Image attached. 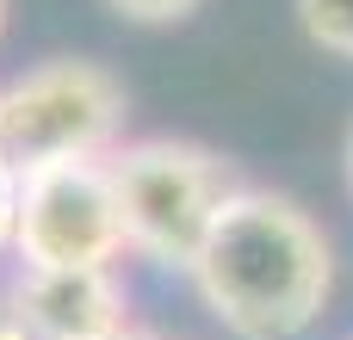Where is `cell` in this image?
I'll return each mask as SVG.
<instances>
[{"label":"cell","instance_id":"cell-6","mask_svg":"<svg viewBox=\"0 0 353 340\" xmlns=\"http://www.w3.org/2000/svg\"><path fill=\"white\" fill-rule=\"evenodd\" d=\"M298 25L323 56L353 62V0H298Z\"/></svg>","mask_w":353,"mask_h":340},{"label":"cell","instance_id":"cell-2","mask_svg":"<svg viewBox=\"0 0 353 340\" xmlns=\"http://www.w3.org/2000/svg\"><path fill=\"white\" fill-rule=\"evenodd\" d=\"M105 167L118 186L130 254L192 273L223 198L236 192V173L223 167V155L186 136H137V142H118Z\"/></svg>","mask_w":353,"mask_h":340},{"label":"cell","instance_id":"cell-5","mask_svg":"<svg viewBox=\"0 0 353 340\" xmlns=\"http://www.w3.org/2000/svg\"><path fill=\"white\" fill-rule=\"evenodd\" d=\"M31 340H112L130 328V297L118 273H25L6 310Z\"/></svg>","mask_w":353,"mask_h":340},{"label":"cell","instance_id":"cell-11","mask_svg":"<svg viewBox=\"0 0 353 340\" xmlns=\"http://www.w3.org/2000/svg\"><path fill=\"white\" fill-rule=\"evenodd\" d=\"M0 31H6V0H0Z\"/></svg>","mask_w":353,"mask_h":340},{"label":"cell","instance_id":"cell-1","mask_svg":"<svg viewBox=\"0 0 353 340\" xmlns=\"http://www.w3.org/2000/svg\"><path fill=\"white\" fill-rule=\"evenodd\" d=\"M186 279L236 340H298L335 297V248L298 198L236 186Z\"/></svg>","mask_w":353,"mask_h":340},{"label":"cell","instance_id":"cell-9","mask_svg":"<svg viewBox=\"0 0 353 340\" xmlns=\"http://www.w3.org/2000/svg\"><path fill=\"white\" fill-rule=\"evenodd\" d=\"M112 340H168V334H143V328H124V334H112Z\"/></svg>","mask_w":353,"mask_h":340},{"label":"cell","instance_id":"cell-4","mask_svg":"<svg viewBox=\"0 0 353 340\" xmlns=\"http://www.w3.org/2000/svg\"><path fill=\"white\" fill-rule=\"evenodd\" d=\"M12 254L25 273H112L130 254L118 186L105 161H56L19 173Z\"/></svg>","mask_w":353,"mask_h":340},{"label":"cell","instance_id":"cell-10","mask_svg":"<svg viewBox=\"0 0 353 340\" xmlns=\"http://www.w3.org/2000/svg\"><path fill=\"white\" fill-rule=\"evenodd\" d=\"M347 186H353V124H347Z\"/></svg>","mask_w":353,"mask_h":340},{"label":"cell","instance_id":"cell-8","mask_svg":"<svg viewBox=\"0 0 353 340\" xmlns=\"http://www.w3.org/2000/svg\"><path fill=\"white\" fill-rule=\"evenodd\" d=\"M12 211H19V167L0 155V254H12Z\"/></svg>","mask_w":353,"mask_h":340},{"label":"cell","instance_id":"cell-7","mask_svg":"<svg viewBox=\"0 0 353 340\" xmlns=\"http://www.w3.org/2000/svg\"><path fill=\"white\" fill-rule=\"evenodd\" d=\"M118 19H130V25H180V19H192L205 0H105Z\"/></svg>","mask_w":353,"mask_h":340},{"label":"cell","instance_id":"cell-3","mask_svg":"<svg viewBox=\"0 0 353 340\" xmlns=\"http://www.w3.org/2000/svg\"><path fill=\"white\" fill-rule=\"evenodd\" d=\"M124 81L87 56H50L0 81V155L31 173L56 161H105L124 142Z\"/></svg>","mask_w":353,"mask_h":340}]
</instances>
